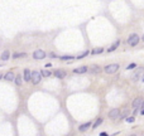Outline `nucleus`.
<instances>
[{
    "label": "nucleus",
    "mask_w": 144,
    "mask_h": 136,
    "mask_svg": "<svg viewBox=\"0 0 144 136\" xmlns=\"http://www.w3.org/2000/svg\"><path fill=\"white\" fill-rule=\"evenodd\" d=\"M144 77V67H139L131 76V81L133 82H138L139 79H143Z\"/></svg>",
    "instance_id": "f257e3e1"
},
{
    "label": "nucleus",
    "mask_w": 144,
    "mask_h": 136,
    "mask_svg": "<svg viewBox=\"0 0 144 136\" xmlns=\"http://www.w3.org/2000/svg\"><path fill=\"white\" fill-rule=\"evenodd\" d=\"M119 68H120V66H119L118 63H111V64H107V66L104 67V72L107 73V74H113V73H115Z\"/></svg>",
    "instance_id": "f03ea898"
},
{
    "label": "nucleus",
    "mask_w": 144,
    "mask_h": 136,
    "mask_svg": "<svg viewBox=\"0 0 144 136\" xmlns=\"http://www.w3.org/2000/svg\"><path fill=\"white\" fill-rule=\"evenodd\" d=\"M139 40H140V37L134 33V34H130V35H129V38H128V44H129L130 47H135V46L139 43Z\"/></svg>",
    "instance_id": "7ed1b4c3"
},
{
    "label": "nucleus",
    "mask_w": 144,
    "mask_h": 136,
    "mask_svg": "<svg viewBox=\"0 0 144 136\" xmlns=\"http://www.w3.org/2000/svg\"><path fill=\"white\" fill-rule=\"evenodd\" d=\"M42 78H43V76L41 74V72H38V71L32 72V83L33 84H38L42 81Z\"/></svg>",
    "instance_id": "20e7f679"
},
{
    "label": "nucleus",
    "mask_w": 144,
    "mask_h": 136,
    "mask_svg": "<svg viewBox=\"0 0 144 136\" xmlns=\"http://www.w3.org/2000/svg\"><path fill=\"white\" fill-rule=\"evenodd\" d=\"M33 58L34 59H43V58H46V52L42 49H37L33 52Z\"/></svg>",
    "instance_id": "39448f33"
},
{
    "label": "nucleus",
    "mask_w": 144,
    "mask_h": 136,
    "mask_svg": "<svg viewBox=\"0 0 144 136\" xmlns=\"http://www.w3.org/2000/svg\"><path fill=\"white\" fill-rule=\"evenodd\" d=\"M143 101H144V100H143L141 97H136V98H134V101H133V103H131L133 108H134V110H139V108L141 107Z\"/></svg>",
    "instance_id": "423d86ee"
},
{
    "label": "nucleus",
    "mask_w": 144,
    "mask_h": 136,
    "mask_svg": "<svg viewBox=\"0 0 144 136\" xmlns=\"http://www.w3.org/2000/svg\"><path fill=\"white\" fill-rule=\"evenodd\" d=\"M23 78H24L25 82H29V81L32 82V72H30L29 68H25L23 71Z\"/></svg>",
    "instance_id": "0eeeda50"
},
{
    "label": "nucleus",
    "mask_w": 144,
    "mask_h": 136,
    "mask_svg": "<svg viewBox=\"0 0 144 136\" xmlns=\"http://www.w3.org/2000/svg\"><path fill=\"white\" fill-rule=\"evenodd\" d=\"M120 108H113L110 112H109V117L110 118H118V117H120Z\"/></svg>",
    "instance_id": "6e6552de"
},
{
    "label": "nucleus",
    "mask_w": 144,
    "mask_h": 136,
    "mask_svg": "<svg viewBox=\"0 0 144 136\" xmlns=\"http://www.w3.org/2000/svg\"><path fill=\"white\" fill-rule=\"evenodd\" d=\"M89 71H90V68H89V67L82 66V67L75 68V69H74V73H77V74H84V73H86V72H89Z\"/></svg>",
    "instance_id": "1a4fd4ad"
},
{
    "label": "nucleus",
    "mask_w": 144,
    "mask_h": 136,
    "mask_svg": "<svg viewBox=\"0 0 144 136\" xmlns=\"http://www.w3.org/2000/svg\"><path fill=\"white\" fill-rule=\"evenodd\" d=\"M53 74H54L57 78H59V79H63V78H66V76H67V73H66L64 71H62V69H56V71L53 72Z\"/></svg>",
    "instance_id": "9d476101"
},
{
    "label": "nucleus",
    "mask_w": 144,
    "mask_h": 136,
    "mask_svg": "<svg viewBox=\"0 0 144 136\" xmlns=\"http://www.w3.org/2000/svg\"><path fill=\"white\" fill-rule=\"evenodd\" d=\"M119 46H120V40L118 39V40H115V42H114V43L111 44V47H110V48H107V52H109V53H111V52L116 51Z\"/></svg>",
    "instance_id": "9b49d317"
},
{
    "label": "nucleus",
    "mask_w": 144,
    "mask_h": 136,
    "mask_svg": "<svg viewBox=\"0 0 144 136\" xmlns=\"http://www.w3.org/2000/svg\"><path fill=\"white\" fill-rule=\"evenodd\" d=\"M90 127H92V123L89 121V122H85V123H82V125H80V127H79V130L80 131H86V130H89Z\"/></svg>",
    "instance_id": "f8f14e48"
},
{
    "label": "nucleus",
    "mask_w": 144,
    "mask_h": 136,
    "mask_svg": "<svg viewBox=\"0 0 144 136\" xmlns=\"http://www.w3.org/2000/svg\"><path fill=\"white\" fill-rule=\"evenodd\" d=\"M9 58H10V52H9L8 49H7V51H4V52L2 53V56H0V59L4 61V62H5V61H8Z\"/></svg>",
    "instance_id": "ddd939ff"
},
{
    "label": "nucleus",
    "mask_w": 144,
    "mask_h": 136,
    "mask_svg": "<svg viewBox=\"0 0 144 136\" xmlns=\"http://www.w3.org/2000/svg\"><path fill=\"white\" fill-rule=\"evenodd\" d=\"M15 77H17V76H15L12 71H9V72L4 76V79H7V81H14V79H15Z\"/></svg>",
    "instance_id": "4468645a"
},
{
    "label": "nucleus",
    "mask_w": 144,
    "mask_h": 136,
    "mask_svg": "<svg viewBox=\"0 0 144 136\" xmlns=\"http://www.w3.org/2000/svg\"><path fill=\"white\" fill-rule=\"evenodd\" d=\"M100 71H101V68H100L99 66H96V64H94V66L90 67V72H91V73H99Z\"/></svg>",
    "instance_id": "2eb2a0df"
},
{
    "label": "nucleus",
    "mask_w": 144,
    "mask_h": 136,
    "mask_svg": "<svg viewBox=\"0 0 144 136\" xmlns=\"http://www.w3.org/2000/svg\"><path fill=\"white\" fill-rule=\"evenodd\" d=\"M41 74H42L44 78H48V77H51V76H52V72H51V71H48V69H42V71H41Z\"/></svg>",
    "instance_id": "dca6fc26"
},
{
    "label": "nucleus",
    "mask_w": 144,
    "mask_h": 136,
    "mask_svg": "<svg viewBox=\"0 0 144 136\" xmlns=\"http://www.w3.org/2000/svg\"><path fill=\"white\" fill-rule=\"evenodd\" d=\"M91 52H89V51H84L82 53H80L77 57H76V59H82V58H85V57H87L89 54H90Z\"/></svg>",
    "instance_id": "f3484780"
},
{
    "label": "nucleus",
    "mask_w": 144,
    "mask_h": 136,
    "mask_svg": "<svg viewBox=\"0 0 144 136\" xmlns=\"http://www.w3.org/2000/svg\"><path fill=\"white\" fill-rule=\"evenodd\" d=\"M23 79H24V78H23V77H22L20 74H18V76L15 77L14 82H15V84H17V86H20V84L23 83Z\"/></svg>",
    "instance_id": "a211bd4d"
},
{
    "label": "nucleus",
    "mask_w": 144,
    "mask_h": 136,
    "mask_svg": "<svg viewBox=\"0 0 144 136\" xmlns=\"http://www.w3.org/2000/svg\"><path fill=\"white\" fill-rule=\"evenodd\" d=\"M101 123H102V118H101V117L96 118V121H95V122L92 123V128H97V127H99V126H100Z\"/></svg>",
    "instance_id": "6ab92c4d"
},
{
    "label": "nucleus",
    "mask_w": 144,
    "mask_h": 136,
    "mask_svg": "<svg viewBox=\"0 0 144 136\" xmlns=\"http://www.w3.org/2000/svg\"><path fill=\"white\" fill-rule=\"evenodd\" d=\"M76 57H74V56H62V57H59V59L61 61H72V59H75Z\"/></svg>",
    "instance_id": "aec40b11"
},
{
    "label": "nucleus",
    "mask_w": 144,
    "mask_h": 136,
    "mask_svg": "<svg viewBox=\"0 0 144 136\" xmlns=\"http://www.w3.org/2000/svg\"><path fill=\"white\" fill-rule=\"evenodd\" d=\"M25 56H27V53H18V52H17V53L13 54L12 58H13V59H18V58H22V57H25Z\"/></svg>",
    "instance_id": "412c9836"
},
{
    "label": "nucleus",
    "mask_w": 144,
    "mask_h": 136,
    "mask_svg": "<svg viewBox=\"0 0 144 136\" xmlns=\"http://www.w3.org/2000/svg\"><path fill=\"white\" fill-rule=\"evenodd\" d=\"M102 52H104V48H97V49L91 51V53H92V54H100V53H102Z\"/></svg>",
    "instance_id": "4be33fe9"
},
{
    "label": "nucleus",
    "mask_w": 144,
    "mask_h": 136,
    "mask_svg": "<svg viewBox=\"0 0 144 136\" xmlns=\"http://www.w3.org/2000/svg\"><path fill=\"white\" fill-rule=\"evenodd\" d=\"M128 113H129V110H124V111L120 113V117H121V118H126V117H128Z\"/></svg>",
    "instance_id": "5701e85b"
},
{
    "label": "nucleus",
    "mask_w": 144,
    "mask_h": 136,
    "mask_svg": "<svg viewBox=\"0 0 144 136\" xmlns=\"http://www.w3.org/2000/svg\"><path fill=\"white\" fill-rule=\"evenodd\" d=\"M125 121H126V122H129V123H131V122H134V121H135V117H134V116H128V117L125 118Z\"/></svg>",
    "instance_id": "b1692460"
},
{
    "label": "nucleus",
    "mask_w": 144,
    "mask_h": 136,
    "mask_svg": "<svg viewBox=\"0 0 144 136\" xmlns=\"http://www.w3.org/2000/svg\"><path fill=\"white\" fill-rule=\"evenodd\" d=\"M134 68H136V64H135V63H130V64L126 67L128 71H129V69H134Z\"/></svg>",
    "instance_id": "393cba45"
},
{
    "label": "nucleus",
    "mask_w": 144,
    "mask_h": 136,
    "mask_svg": "<svg viewBox=\"0 0 144 136\" xmlns=\"http://www.w3.org/2000/svg\"><path fill=\"white\" fill-rule=\"evenodd\" d=\"M49 67H52V64H51V63H47V64H46V68H49Z\"/></svg>",
    "instance_id": "a878e982"
},
{
    "label": "nucleus",
    "mask_w": 144,
    "mask_h": 136,
    "mask_svg": "<svg viewBox=\"0 0 144 136\" xmlns=\"http://www.w3.org/2000/svg\"><path fill=\"white\" fill-rule=\"evenodd\" d=\"M100 136H107V133H106V132H101Z\"/></svg>",
    "instance_id": "bb28decb"
},
{
    "label": "nucleus",
    "mask_w": 144,
    "mask_h": 136,
    "mask_svg": "<svg viewBox=\"0 0 144 136\" xmlns=\"http://www.w3.org/2000/svg\"><path fill=\"white\" fill-rule=\"evenodd\" d=\"M141 110H144V101H143V103H141V107H140Z\"/></svg>",
    "instance_id": "cd10ccee"
},
{
    "label": "nucleus",
    "mask_w": 144,
    "mask_h": 136,
    "mask_svg": "<svg viewBox=\"0 0 144 136\" xmlns=\"http://www.w3.org/2000/svg\"><path fill=\"white\" fill-rule=\"evenodd\" d=\"M140 113H141V115H144V110H141V111H140Z\"/></svg>",
    "instance_id": "c85d7f7f"
},
{
    "label": "nucleus",
    "mask_w": 144,
    "mask_h": 136,
    "mask_svg": "<svg viewBox=\"0 0 144 136\" xmlns=\"http://www.w3.org/2000/svg\"><path fill=\"white\" fill-rule=\"evenodd\" d=\"M141 82H143V83H144V77H143V79H141Z\"/></svg>",
    "instance_id": "c756f323"
},
{
    "label": "nucleus",
    "mask_w": 144,
    "mask_h": 136,
    "mask_svg": "<svg viewBox=\"0 0 144 136\" xmlns=\"http://www.w3.org/2000/svg\"><path fill=\"white\" fill-rule=\"evenodd\" d=\"M130 136H136V135H135V133H133V135H130Z\"/></svg>",
    "instance_id": "7c9ffc66"
},
{
    "label": "nucleus",
    "mask_w": 144,
    "mask_h": 136,
    "mask_svg": "<svg viewBox=\"0 0 144 136\" xmlns=\"http://www.w3.org/2000/svg\"><path fill=\"white\" fill-rule=\"evenodd\" d=\"M141 39H143V42H144V35H143V37H141Z\"/></svg>",
    "instance_id": "2f4dec72"
},
{
    "label": "nucleus",
    "mask_w": 144,
    "mask_h": 136,
    "mask_svg": "<svg viewBox=\"0 0 144 136\" xmlns=\"http://www.w3.org/2000/svg\"><path fill=\"white\" fill-rule=\"evenodd\" d=\"M2 78H3V76H2V74H0V79H2Z\"/></svg>",
    "instance_id": "473e14b6"
}]
</instances>
